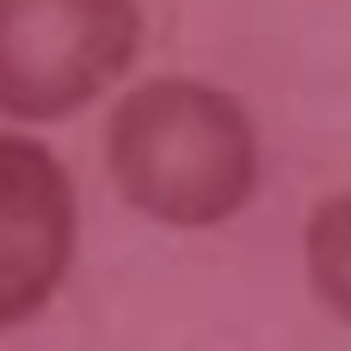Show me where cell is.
<instances>
[{"label":"cell","instance_id":"cell-1","mask_svg":"<svg viewBox=\"0 0 351 351\" xmlns=\"http://www.w3.org/2000/svg\"><path fill=\"white\" fill-rule=\"evenodd\" d=\"M105 167L136 216L197 234L247 210L265 173V148L228 86L160 74L117 99L105 123Z\"/></svg>","mask_w":351,"mask_h":351},{"label":"cell","instance_id":"cell-2","mask_svg":"<svg viewBox=\"0 0 351 351\" xmlns=\"http://www.w3.org/2000/svg\"><path fill=\"white\" fill-rule=\"evenodd\" d=\"M142 49V0H0V117L86 111Z\"/></svg>","mask_w":351,"mask_h":351},{"label":"cell","instance_id":"cell-3","mask_svg":"<svg viewBox=\"0 0 351 351\" xmlns=\"http://www.w3.org/2000/svg\"><path fill=\"white\" fill-rule=\"evenodd\" d=\"M74 179L37 136H0V333L37 321L74 265Z\"/></svg>","mask_w":351,"mask_h":351},{"label":"cell","instance_id":"cell-4","mask_svg":"<svg viewBox=\"0 0 351 351\" xmlns=\"http://www.w3.org/2000/svg\"><path fill=\"white\" fill-rule=\"evenodd\" d=\"M302 265H308V290L321 296V308L351 327V191L327 197L308 228H302Z\"/></svg>","mask_w":351,"mask_h":351}]
</instances>
